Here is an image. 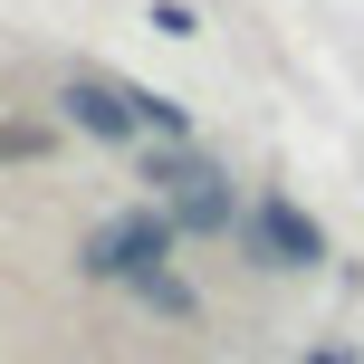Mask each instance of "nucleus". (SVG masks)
I'll return each mask as SVG.
<instances>
[{"label": "nucleus", "instance_id": "f257e3e1", "mask_svg": "<svg viewBox=\"0 0 364 364\" xmlns=\"http://www.w3.org/2000/svg\"><path fill=\"white\" fill-rule=\"evenodd\" d=\"M154 201L173 211V230H201V240H230V220H240V201H230V173L220 164H201V154H182V144H164L154 154Z\"/></svg>", "mask_w": 364, "mask_h": 364}, {"label": "nucleus", "instance_id": "f03ea898", "mask_svg": "<svg viewBox=\"0 0 364 364\" xmlns=\"http://www.w3.org/2000/svg\"><path fill=\"white\" fill-rule=\"evenodd\" d=\"M164 250H173V211H164V201H144V211H115L106 230L87 240L77 269H87V278H125V288H134V278L164 269Z\"/></svg>", "mask_w": 364, "mask_h": 364}, {"label": "nucleus", "instance_id": "7ed1b4c3", "mask_svg": "<svg viewBox=\"0 0 364 364\" xmlns=\"http://www.w3.org/2000/svg\"><path fill=\"white\" fill-rule=\"evenodd\" d=\"M250 250L269 259V269H316V259H326V230H316L297 201H259L250 211Z\"/></svg>", "mask_w": 364, "mask_h": 364}, {"label": "nucleus", "instance_id": "20e7f679", "mask_svg": "<svg viewBox=\"0 0 364 364\" xmlns=\"http://www.w3.org/2000/svg\"><path fill=\"white\" fill-rule=\"evenodd\" d=\"M58 106H68V125H77V134H96V144H134V134H144V125H134V106H125V87H115V77H87V68H77Z\"/></svg>", "mask_w": 364, "mask_h": 364}, {"label": "nucleus", "instance_id": "39448f33", "mask_svg": "<svg viewBox=\"0 0 364 364\" xmlns=\"http://www.w3.org/2000/svg\"><path fill=\"white\" fill-rule=\"evenodd\" d=\"M125 106H134V125H144V134L182 144V106H173V96H154V87H125Z\"/></svg>", "mask_w": 364, "mask_h": 364}, {"label": "nucleus", "instance_id": "423d86ee", "mask_svg": "<svg viewBox=\"0 0 364 364\" xmlns=\"http://www.w3.org/2000/svg\"><path fill=\"white\" fill-rule=\"evenodd\" d=\"M134 297H144V307H164V316H201V297L182 288L173 269H154V278H134Z\"/></svg>", "mask_w": 364, "mask_h": 364}, {"label": "nucleus", "instance_id": "0eeeda50", "mask_svg": "<svg viewBox=\"0 0 364 364\" xmlns=\"http://www.w3.org/2000/svg\"><path fill=\"white\" fill-rule=\"evenodd\" d=\"M154 29H164V38H192V29H201V19H192V10H182V0H154Z\"/></svg>", "mask_w": 364, "mask_h": 364}]
</instances>
